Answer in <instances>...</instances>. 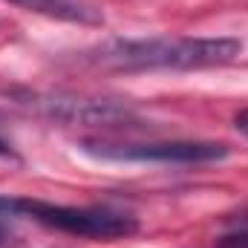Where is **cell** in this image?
<instances>
[{"label": "cell", "mask_w": 248, "mask_h": 248, "mask_svg": "<svg viewBox=\"0 0 248 248\" xmlns=\"http://www.w3.org/2000/svg\"><path fill=\"white\" fill-rule=\"evenodd\" d=\"M219 248H248V231H237V234L222 237Z\"/></svg>", "instance_id": "cell-6"}, {"label": "cell", "mask_w": 248, "mask_h": 248, "mask_svg": "<svg viewBox=\"0 0 248 248\" xmlns=\"http://www.w3.org/2000/svg\"><path fill=\"white\" fill-rule=\"evenodd\" d=\"M234 122H237V130H240V133H243V136L248 139V110L237 113V119H234Z\"/></svg>", "instance_id": "cell-7"}, {"label": "cell", "mask_w": 248, "mask_h": 248, "mask_svg": "<svg viewBox=\"0 0 248 248\" xmlns=\"http://www.w3.org/2000/svg\"><path fill=\"white\" fill-rule=\"evenodd\" d=\"M84 150L110 162H165V165H196L228 156V147L219 141H147V144H110V141H84Z\"/></svg>", "instance_id": "cell-3"}, {"label": "cell", "mask_w": 248, "mask_h": 248, "mask_svg": "<svg viewBox=\"0 0 248 248\" xmlns=\"http://www.w3.org/2000/svg\"><path fill=\"white\" fill-rule=\"evenodd\" d=\"M243 52L234 38H144L110 41L81 52L78 61L110 72H147V69H202L231 63Z\"/></svg>", "instance_id": "cell-1"}, {"label": "cell", "mask_w": 248, "mask_h": 248, "mask_svg": "<svg viewBox=\"0 0 248 248\" xmlns=\"http://www.w3.org/2000/svg\"><path fill=\"white\" fill-rule=\"evenodd\" d=\"M3 217H6V214H0V246H6V240L12 237V231H9V225L3 222Z\"/></svg>", "instance_id": "cell-8"}, {"label": "cell", "mask_w": 248, "mask_h": 248, "mask_svg": "<svg viewBox=\"0 0 248 248\" xmlns=\"http://www.w3.org/2000/svg\"><path fill=\"white\" fill-rule=\"evenodd\" d=\"M0 214L29 217L41 225L58 228V231L75 234V237H87V240H119V237H127L139 228L133 217L119 214V211L52 205V202H41V199H6V196H0Z\"/></svg>", "instance_id": "cell-2"}, {"label": "cell", "mask_w": 248, "mask_h": 248, "mask_svg": "<svg viewBox=\"0 0 248 248\" xmlns=\"http://www.w3.org/2000/svg\"><path fill=\"white\" fill-rule=\"evenodd\" d=\"M0 156H12V147L3 141V136H0Z\"/></svg>", "instance_id": "cell-9"}, {"label": "cell", "mask_w": 248, "mask_h": 248, "mask_svg": "<svg viewBox=\"0 0 248 248\" xmlns=\"http://www.w3.org/2000/svg\"><path fill=\"white\" fill-rule=\"evenodd\" d=\"M29 12L46 15V17H58V20H72V23H98V12L75 3V0H12Z\"/></svg>", "instance_id": "cell-5"}, {"label": "cell", "mask_w": 248, "mask_h": 248, "mask_svg": "<svg viewBox=\"0 0 248 248\" xmlns=\"http://www.w3.org/2000/svg\"><path fill=\"white\" fill-rule=\"evenodd\" d=\"M35 107H41L46 116H52L58 122H72V124H107V127H119L122 122L130 119V110L124 104L95 101V98L49 95V98H38Z\"/></svg>", "instance_id": "cell-4"}]
</instances>
